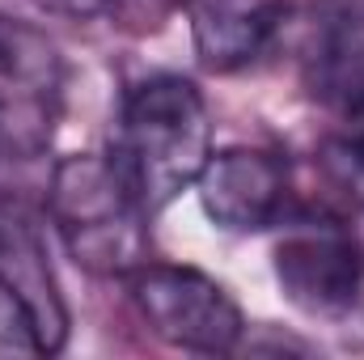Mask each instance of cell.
I'll return each instance as SVG.
<instances>
[{"instance_id": "obj_1", "label": "cell", "mask_w": 364, "mask_h": 360, "mask_svg": "<svg viewBox=\"0 0 364 360\" xmlns=\"http://www.w3.org/2000/svg\"><path fill=\"white\" fill-rule=\"evenodd\" d=\"M212 157V119L195 81L161 73L127 90L110 162L153 216L191 191Z\"/></svg>"}, {"instance_id": "obj_6", "label": "cell", "mask_w": 364, "mask_h": 360, "mask_svg": "<svg viewBox=\"0 0 364 360\" xmlns=\"http://www.w3.org/2000/svg\"><path fill=\"white\" fill-rule=\"evenodd\" d=\"M0 297L9 301L30 352L55 356L68 344L73 314L51 271L43 233L21 199L0 191Z\"/></svg>"}, {"instance_id": "obj_3", "label": "cell", "mask_w": 364, "mask_h": 360, "mask_svg": "<svg viewBox=\"0 0 364 360\" xmlns=\"http://www.w3.org/2000/svg\"><path fill=\"white\" fill-rule=\"evenodd\" d=\"M64 115V55L30 21L0 13V162H34Z\"/></svg>"}, {"instance_id": "obj_8", "label": "cell", "mask_w": 364, "mask_h": 360, "mask_svg": "<svg viewBox=\"0 0 364 360\" xmlns=\"http://www.w3.org/2000/svg\"><path fill=\"white\" fill-rule=\"evenodd\" d=\"M288 0H186L191 43L203 68L237 73L275 43Z\"/></svg>"}, {"instance_id": "obj_9", "label": "cell", "mask_w": 364, "mask_h": 360, "mask_svg": "<svg viewBox=\"0 0 364 360\" xmlns=\"http://www.w3.org/2000/svg\"><path fill=\"white\" fill-rule=\"evenodd\" d=\"M34 4H43V9H47V13H55V17L90 21V17H102V13H110L119 0H34Z\"/></svg>"}, {"instance_id": "obj_2", "label": "cell", "mask_w": 364, "mask_h": 360, "mask_svg": "<svg viewBox=\"0 0 364 360\" xmlns=\"http://www.w3.org/2000/svg\"><path fill=\"white\" fill-rule=\"evenodd\" d=\"M47 212L77 268L127 280L140 263H149V212L110 157H60L47 182Z\"/></svg>"}, {"instance_id": "obj_7", "label": "cell", "mask_w": 364, "mask_h": 360, "mask_svg": "<svg viewBox=\"0 0 364 360\" xmlns=\"http://www.w3.org/2000/svg\"><path fill=\"white\" fill-rule=\"evenodd\" d=\"M195 191L212 225L229 233H259L288 208V162L272 149L237 144L208 157Z\"/></svg>"}, {"instance_id": "obj_4", "label": "cell", "mask_w": 364, "mask_h": 360, "mask_svg": "<svg viewBox=\"0 0 364 360\" xmlns=\"http://www.w3.org/2000/svg\"><path fill=\"white\" fill-rule=\"evenodd\" d=\"M127 297L144 318V327L182 352L225 356L246 335V318L229 297V288L199 268L140 263L127 275Z\"/></svg>"}, {"instance_id": "obj_5", "label": "cell", "mask_w": 364, "mask_h": 360, "mask_svg": "<svg viewBox=\"0 0 364 360\" xmlns=\"http://www.w3.org/2000/svg\"><path fill=\"white\" fill-rule=\"evenodd\" d=\"M275 280L296 309L339 318L364 292V242L331 216L296 221L275 242Z\"/></svg>"}]
</instances>
